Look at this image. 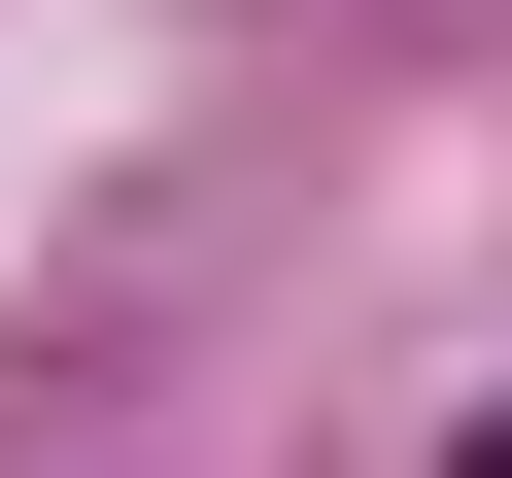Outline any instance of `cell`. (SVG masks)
I'll return each instance as SVG.
<instances>
[{
  "instance_id": "6da1fadb",
  "label": "cell",
  "mask_w": 512,
  "mask_h": 478,
  "mask_svg": "<svg viewBox=\"0 0 512 478\" xmlns=\"http://www.w3.org/2000/svg\"><path fill=\"white\" fill-rule=\"evenodd\" d=\"M478 478H512V410H478Z\"/></svg>"
}]
</instances>
